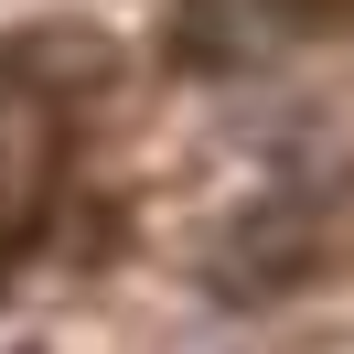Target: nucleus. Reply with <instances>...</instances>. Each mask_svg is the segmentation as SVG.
Wrapping results in <instances>:
<instances>
[{"instance_id": "nucleus-1", "label": "nucleus", "mask_w": 354, "mask_h": 354, "mask_svg": "<svg viewBox=\"0 0 354 354\" xmlns=\"http://www.w3.org/2000/svg\"><path fill=\"white\" fill-rule=\"evenodd\" d=\"M65 161H75V97L54 86L32 54H11V65H0V279L44 236L54 194H65Z\"/></svg>"}]
</instances>
